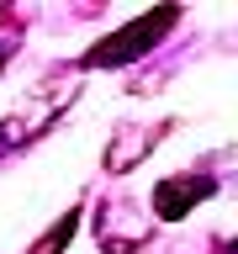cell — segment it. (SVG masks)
Here are the masks:
<instances>
[{"mask_svg": "<svg viewBox=\"0 0 238 254\" xmlns=\"http://www.w3.org/2000/svg\"><path fill=\"white\" fill-rule=\"evenodd\" d=\"M69 238H74V212H69V217H59V222H53V233H48V238H43V244H37V249H32V254H59L63 244H69Z\"/></svg>", "mask_w": 238, "mask_h": 254, "instance_id": "5b68a950", "label": "cell"}, {"mask_svg": "<svg viewBox=\"0 0 238 254\" xmlns=\"http://www.w3.org/2000/svg\"><path fill=\"white\" fill-rule=\"evenodd\" d=\"M170 21H175V11H164V16H138V21H132L127 32L106 37V48H95V53H90L85 64H127L132 53H143V48H148L143 37H159V32L170 27Z\"/></svg>", "mask_w": 238, "mask_h": 254, "instance_id": "3957f363", "label": "cell"}, {"mask_svg": "<svg viewBox=\"0 0 238 254\" xmlns=\"http://www.w3.org/2000/svg\"><path fill=\"white\" fill-rule=\"evenodd\" d=\"M164 138V127H117V138L106 143V175H127V170H138L143 154L154 148V143Z\"/></svg>", "mask_w": 238, "mask_h": 254, "instance_id": "277c9868", "label": "cell"}, {"mask_svg": "<svg viewBox=\"0 0 238 254\" xmlns=\"http://www.w3.org/2000/svg\"><path fill=\"white\" fill-rule=\"evenodd\" d=\"M212 190H217V180H206V175H170L154 186V212L175 222L185 212H196V201H206Z\"/></svg>", "mask_w": 238, "mask_h": 254, "instance_id": "7a4b0ae2", "label": "cell"}, {"mask_svg": "<svg viewBox=\"0 0 238 254\" xmlns=\"http://www.w3.org/2000/svg\"><path fill=\"white\" fill-rule=\"evenodd\" d=\"M148 233H154V222L143 217L138 206H127V201H106L101 206V249L127 254V249H138Z\"/></svg>", "mask_w": 238, "mask_h": 254, "instance_id": "6da1fadb", "label": "cell"}]
</instances>
